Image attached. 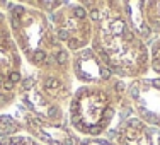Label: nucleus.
I'll return each mask as SVG.
<instances>
[{
	"label": "nucleus",
	"instance_id": "1",
	"mask_svg": "<svg viewBox=\"0 0 160 145\" xmlns=\"http://www.w3.org/2000/svg\"><path fill=\"white\" fill-rule=\"evenodd\" d=\"M75 14H77V16H80V17H82V16H83V14H85V12H83V9H77V10H75Z\"/></svg>",
	"mask_w": 160,
	"mask_h": 145
}]
</instances>
